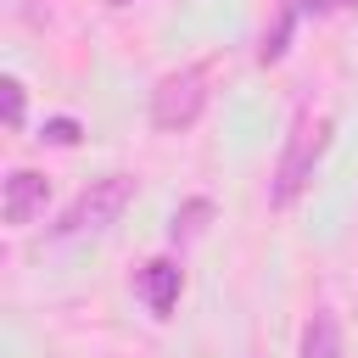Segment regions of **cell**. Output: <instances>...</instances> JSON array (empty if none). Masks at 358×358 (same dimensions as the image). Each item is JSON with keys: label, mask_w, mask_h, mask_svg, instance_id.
<instances>
[{"label": "cell", "mask_w": 358, "mask_h": 358, "mask_svg": "<svg viewBox=\"0 0 358 358\" xmlns=\"http://www.w3.org/2000/svg\"><path fill=\"white\" fill-rule=\"evenodd\" d=\"M324 140H330V117H313V112L302 106L296 123H291V134H285V151H280V162H274V185H268V201H274V207H291V201L308 190Z\"/></svg>", "instance_id": "cell-1"}, {"label": "cell", "mask_w": 358, "mask_h": 358, "mask_svg": "<svg viewBox=\"0 0 358 358\" xmlns=\"http://www.w3.org/2000/svg\"><path fill=\"white\" fill-rule=\"evenodd\" d=\"M134 201V179L129 173H101V179H90L78 196H73V207L62 213V224H56V235H90V229H106V224H117V213Z\"/></svg>", "instance_id": "cell-2"}, {"label": "cell", "mask_w": 358, "mask_h": 358, "mask_svg": "<svg viewBox=\"0 0 358 358\" xmlns=\"http://www.w3.org/2000/svg\"><path fill=\"white\" fill-rule=\"evenodd\" d=\"M201 106H207V73L201 67H179V73L157 78V90H151V123L162 134L190 129L201 117Z\"/></svg>", "instance_id": "cell-3"}, {"label": "cell", "mask_w": 358, "mask_h": 358, "mask_svg": "<svg viewBox=\"0 0 358 358\" xmlns=\"http://www.w3.org/2000/svg\"><path fill=\"white\" fill-rule=\"evenodd\" d=\"M45 196H50V179L34 173V168H17V173L6 179V190H0V218H6L11 229H22V224H34V218L45 213Z\"/></svg>", "instance_id": "cell-4"}, {"label": "cell", "mask_w": 358, "mask_h": 358, "mask_svg": "<svg viewBox=\"0 0 358 358\" xmlns=\"http://www.w3.org/2000/svg\"><path fill=\"white\" fill-rule=\"evenodd\" d=\"M134 285H140L145 308L162 319V313H173V302H179V263H173V257H157V263H145V268L134 274Z\"/></svg>", "instance_id": "cell-5"}, {"label": "cell", "mask_w": 358, "mask_h": 358, "mask_svg": "<svg viewBox=\"0 0 358 358\" xmlns=\"http://www.w3.org/2000/svg\"><path fill=\"white\" fill-rule=\"evenodd\" d=\"M296 358H347V347H341V319H336L330 308H313V313H308Z\"/></svg>", "instance_id": "cell-6"}, {"label": "cell", "mask_w": 358, "mask_h": 358, "mask_svg": "<svg viewBox=\"0 0 358 358\" xmlns=\"http://www.w3.org/2000/svg\"><path fill=\"white\" fill-rule=\"evenodd\" d=\"M0 112H6V129H17V123H22V84H17V78H6V84H0Z\"/></svg>", "instance_id": "cell-7"}, {"label": "cell", "mask_w": 358, "mask_h": 358, "mask_svg": "<svg viewBox=\"0 0 358 358\" xmlns=\"http://www.w3.org/2000/svg\"><path fill=\"white\" fill-rule=\"evenodd\" d=\"M207 213H213V207H207V201H190V207H185V213H173V241H179V235H196V229H201V218H207Z\"/></svg>", "instance_id": "cell-8"}, {"label": "cell", "mask_w": 358, "mask_h": 358, "mask_svg": "<svg viewBox=\"0 0 358 358\" xmlns=\"http://www.w3.org/2000/svg\"><path fill=\"white\" fill-rule=\"evenodd\" d=\"M45 140H50V145H73V140H78V123H73V117H50V123H45Z\"/></svg>", "instance_id": "cell-9"}, {"label": "cell", "mask_w": 358, "mask_h": 358, "mask_svg": "<svg viewBox=\"0 0 358 358\" xmlns=\"http://www.w3.org/2000/svg\"><path fill=\"white\" fill-rule=\"evenodd\" d=\"M313 11H324V17H336V11H358V0H313Z\"/></svg>", "instance_id": "cell-10"}]
</instances>
